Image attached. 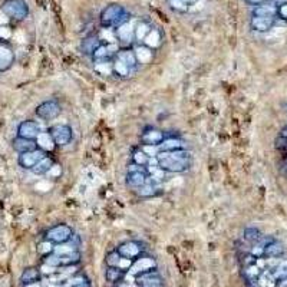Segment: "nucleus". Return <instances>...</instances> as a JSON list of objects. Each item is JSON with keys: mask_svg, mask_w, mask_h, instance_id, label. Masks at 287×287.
I'll list each match as a JSON object with an SVG mask.
<instances>
[{"mask_svg": "<svg viewBox=\"0 0 287 287\" xmlns=\"http://www.w3.org/2000/svg\"><path fill=\"white\" fill-rule=\"evenodd\" d=\"M121 260H122V257L117 251V248L106 254V266H109V267H120Z\"/></svg>", "mask_w": 287, "mask_h": 287, "instance_id": "obj_37", "label": "nucleus"}, {"mask_svg": "<svg viewBox=\"0 0 287 287\" xmlns=\"http://www.w3.org/2000/svg\"><path fill=\"white\" fill-rule=\"evenodd\" d=\"M66 283L69 285V287H81L85 286V285H89L88 279L83 274H81V273H76L73 276H69L68 280H66Z\"/></svg>", "mask_w": 287, "mask_h": 287, "instance_id": "obj_35", "label": "nucleus"}, {"mask_svg": "<svg viewBox=\"0 0 287 287\" xmlns=\"http://www.w3.org/2000/svg\"><path fill=\"white\" fill-rule=\"evenodd\" d=\"M117 251L121 254V257L123 259H129V260H137L140 256H143L144 246L143 243L135 241V240H128L121 243L117 247Z\"/></svg>", "mask_w": 287, "mask_h": 287, "instance_id": "obj_8", "label": "nucleus"}, {"mask_svg": "<svg viewBox=\"0 0 287 287\" xmlns=\"http://www.w3.org/2000/svg\"><path fill=\"white\" fill-rule=\"evenodd\" d=\"M115 59H118L120 62L125 63L126 66H129L131 69H135L138 66V58L135 55V50L132 48H121L117 55H115Z\"/></svg>", "mask_w": 287, "mask_h": 287, "instance_id": "obj_16", "label": "nucleus"}, {"mask_svg": "<svg viewBox=\"0 0 287 287\" xmlns=\"http://www.w3.org/2000/svg\"><path fill=\"white\" fill-rule=\"evenodd\" d=\"M276 19L277 18H270V16H251L250 27L256 32L266 33L273 29V26L276 24Z\"/></svg>", "mask_w": 287, "mask_h": 287, "instance_id": "obj_14", "label": "nucleus"}, {"mask_svg": "<svg viewBox=\"0 0 287 287\" xmlns=\"http://www.w3.org/2000/svg\"><path fill=\"white\" fill-rule=\"evenodd\" d=\"M253 287H262V286H260V285H257V286H253Z\"/></svg>", "mask_w": 287, "mask_h": 287, "instance_id": "obj_48", "label": "nucleus"}, {"mask_svg": "<svg viewBox=\"0 0 287 287\" xmlns=\"http://www.w3.org/2000/svg\"><path fill=\"white\" fill-rule=\"evenodd\" d=\"M158 287H163V286H158Z\"/></svg>", "mask_w": 287, "mask_h": 287, "instance_id": "obj_49", "label": "nucleus"}, {"mask_svg": "<svg viewBox=\"0 0 287 287\" xmlns=\"http://www.w3.org/2000/svg\"><path fill=\"white\" fill-rule=\"evenodd\" d=\"M56 167V161H55V158L53 157H50V155H46L43 160H41L35 167L32 168L30 171L33 172V174H36V175H45V174H48L50 172L53 168Z\"/></svg>", "mask_w": 287, "mask_h": 287, "instance_id": "obj_22", "label": "nucleus"}, {"mask_svg": "<svg viewBox=\"0 0 287 287\" xmlns=\"http://www.w3.org/2000/svg\"><path fill=\"white\" fill-rule=\"evenodd\" d=\"M137 282H138V285L141 287L163 286V279H161L157 267L155 268H151L148 271H144L141 274H138L137 276Z\"/></svg>", "mask_w": 287, "mask_h": 287, "instance_id": "obj_13", "label": "nucleus"}, {"mask_svg": "<svg viewBox=\"0 0 287 287\" xmlns=\"http://www.w3.org/2000/svg\"><path fill=\"white\" fill-rule=\"evenodd\" d=\"M151 268H155V262H154V259H152V257H144V256H140L137 260H134V264H132V267H131V270H132V273H134L135 276L141 274L144 271H148V270H151Z\"/></svg>", "mask_w": 287, "mask_h": 287, "instance_id": "obj_21", "label": "nucleus"}, {"mask_svg": "<svg viewBox=\"0 0 287 287\" xmlns=\"http://www.w3.org/2000/svg\"><path fill=\"white\" fill-rule=\"evenodd\" d=\"M0 12L15 22H22L29 16V4L26 0H3Z\"/></svg>", "mask_w": 287, "mask_h": 287, "instance_id": "obj_3", "label": "nucleus"}, {"mask_svg": "<svg viewBox=\"0 0 287 287\" xmlns=\"http://www.w3.org/2000/svg\"><path fill=\"white\" fill-rule=\"evenodd\" d=\"M61 263H62L61 267H65V266H78V264L81 263V251L79 250H75V251H71L68 254L61 256Z\"/></svg>", "mask_w": 287, "mask_h": 287, "instance_id": "obj_32", "label": "nucleus"}, {"mask_svg": "<svg viewBox=\"0 0 287 287\" xmlns=\"http://www.w3.org/2000/svg\"><path fill=\"white\" fill-rule=\"evenodd\" d=\"M114 55H117V52H112V49H111L109 45L102 43L99 48L96 49L95 53L92 55V59H94V62H96V63H106V62L111 61V58Z\"/></svg>", "mask_w": 287, "mask_h": 287, "instance_id": "obj_23", "label": "nucleus"}, {"mask_svg": "<svg viewBox=\"0 0 287 287\" xmlns=\"http://www.w3.org/2000/svg\"><path fill=\"white\" fill-rule=\"evenodd\" d=\"M134 50H135V55H137L140 63H148L154 58V50L146 48L145 45H140V46H137Z\"/></svg>", "mask_w": 287, "mask_h": 287, "instance_id": "obj_31", "label": "nucleus"}, {"mask_svg": "<svg viewBox=\"0 0 287 287\" xmlns=\"http://www.w3.org/2000/svg\"><path fill=\"white\" fill-rule=\"evenodd\" d=\"M148 178L149 177H148V172H146L145 168L135 165V164H131L129 168H128L126 177H125V184L129 188L138 190L140 187H143L144 184L148 181Z\"/></svg>", "mask_w": 287, "mask_h": 287, "instance_id": "obj_6", "label": "nucleus"}, {"mask_svg": "<svg viewBox=\"0 0 287 287\" xmlns=\"http://www.w3.org/2000/svg\"><path fill=\"white\" fill-rule=\"evenodd\" d=\"M46 155H48V151H45L42 148H36L33 151L19 154L18 164H19V167H22L23 169H32L41 160H43Z\"/></svg>", "mask_w": 287, "mask_h": 287, "instance_id": "obj_9", "label": "nucleus"}, {"mask_svg": "<svg viewBox=\"0 0 287 287\" xmlns=\"http://www.w3.org/2000/svg\"><path fill=\"white\" fill-rule=\"evenodd\" d=\"M72 234H73V230H72L71 226L61 223V224H56V226H53V227L46 230L45 239L49 240L50 243H53L55 246H58V244L68 243L71 240Z\"/></svg>", "mask_w": 287, "mask_h": 287, "instance_id": "obj_4", "label": "nucleus"}, {"mask_svg": "<svg viewBox=\"0 0 287 287\" xmlns=\"http://www.w3.org/2000/svg\"><path fill=\"white\" fill-rule=\"evenodd\" d=\"M253 16H270V18H277V6L270 0L264 4L256 6L253 9Z\"/></svg>", "mask_w": 287, "mask_h": 287, "instance_id": "obj_24", "label": "nucleus"}, {"mask_svg": "<svg viewBox=\"0 0 287 287\" xmlns=\"http://www.w3.org/2000/svg\"><path fill=\"white\" fill-rule=\"evenodd\" d=\"M49 135L52 137V140H53L56 146H66L73 140V131H72L71 126L66 125V123L53 125L49 129Z\"/></svg>", "mask_w": 287, "mask_h": 287, "instance_id": "obj_7", "label": "nucleus"}, {"mask_svg": "<svg viewBox=\"0 0 287 287\" xmlns=\"http://www.w3.org/2000/svg\"><path fill=\"white\" fill-rule=\"evenodd\" d=\"M248 4H251V6H260V4H264V3H267V1H270V0H246Z\"/></svg>", "mask_w": 287, "mask_h": 287, "instance_id": "obj_43", "label": "nucleus"}, {"mask_svg": "<svg viewBox=\"0 0 287 287\" xmlns=\"http://www.w3.org/2000/svg\"><path fill=\"white\" fill-rule=\"evenodd\" d=\"M112 71L115 72L117 75L122 76V78H129V76H132V73H134L135 69H131V68L126 66L125 63H122L118 59H115L114 63H112Z\"/></svg>", "mask_w": 287, "mask_h": 287, "instance_id": "obj_34", "label": "nucleus"}, {"mask_svg": "<svg viewBox=\"0 0 287 287\" xmlns=\"http://www.w3.org/2000/svg\"><path fill=\"white\" fill-rule=\"evenodd\" d=\"M15 62H16V55H15L12 45L0 39V73H4L9 69H12Z\"/></svg>", "mask_w": 287, "mask_h": 287, "instance_id": "obj_10", "label": "nucleus"}, {"mask_svg": "<svg viewBox=\"0 0 287 287\" xmlns=\"http://www.w3.org/2000/svg\"><path fill=\"white\" fill-rule=\"evenodd\" d=\"M271 1H273L277 7L282 6V4H285V3H287V0H271Z\"/></svg>", "mask_w": 287, "mask_h": 287, "instance_id": "obj_46", "label": "nucleus"}, {"mask_svg": "<svg viewBox=\"0 0 287 287\" xmlns=\"http://www.w3.org/2000/svg\"><path fill=\"white\" fill-rule=\"evenodd\" d=\"M55 251V244L53 243H50L49 240H43V241H41L39 243V246H38V253L39 254H42L43 257L45 256H48L50 253H53Z\"/></svg>", "mask_w": 287, "mask_h": 287, "instance_id": "obj_36", "label": "nucleus"}, {"mask_svg": "<svg viewBox=\"0 0 287 287\" xmlns=\"http://www.w3.org/2000/svg\"><path fill=\"white\" fill-rule=\"evenodd\" d=\"M165 137L167 134L164 131L149 126L144 129V132L141 134V143H143V146H158L165 140Z\"/></svg>", "mask_w": 287, "mask_h": 287, "instance_id": "obj_12", "label": "nucleus"}, {"mask_svg": "<svg viewBox=\"0 0 287 287\" xmlns=\"http://www.w3.org/2000/svg\"><path fill=\"white\" fill-rule=\"evenodd\" d=\"M161 43H163V35H161V32H160L158 29H155V27H152V30L146 35V38L144 39L143 42V45H145L146 48L152 49V50L160 48Z\"/></svg>", "mask_w": 287, "mask_h": 287, "instance_id": "obj_25", "label": "nucleus"}, {"mask_svg": "<svg viewBox=\"0 0 287 287\" xmlns=\"http://www.w3.org/2000/svg\"><path fill=\"white\" fill-rule=\"evenodd\" d=\"M259 259H256L251 253H244L241 254V259H240V263L243 267H247V266H251V264L257 263Z\"/></svg>", "mask_w": 287, "mask_h": 287, "instance_id": "obj_39", "label": "nucleus"}, {"mask_svg": "<svg viewBox=\"0 0 287 287\" xmlns=\"http://www.w3.org/2000/svg\"><path fill=\"white\" fill-rule=\"evenodd\" d=\"M262 236H263V234H262L260 230L256 228V227H247V228H244V231H243V239H244V241H247L250 246L254 244L256 241H259V239H260Z\"/></svg>", "mask_w": 287, "mask_h": 287, "instance_id": "obj_33", "label": "nucleus"}, {"mask_svg": "<svg viewBox=\"0 0 287 287\" xmlns=\"http://www.w3.org/2000/svg\"><path fill=\"white\" fill-rule=\"evenodd\" d=\"M274 146H276V149L277 151H280V152H283L285 154V157L287 155V138L285 137H277L276 138V143H274Z\"/></svg>", "mask_w": 287, "mask_h": 287, "instance_id": "obj_40", "label": "nucleus"}, {"mask_svg": "<svg viewBox=\"0 0 287 287\" xmlns=\"http://www.w3.org/2000/svg\"><path fill=\"white\" fill-rule=\"evenodd\" d=\"M102 43H103V41L101 39L99 35L91 33V35H88V36H85V38L82 39V42H81V50H82L83 55L92 56V55L95 53L96 49L99 48Z\"/></svg>", "mask_w": 287, "mask_h": 287, "instance_id": "obj_15", "label": "nucleus"}, {"mask_svg": "<svg viewBox=\"0 0 287 287\" xmlns=\"http://www.w3.org/2000/svg\"><path fill=\"white\" fill-rule=\"evenodd\" d=\"M158 192H160V187L157 185L155 181H151L149 178H148V181L144 184L143 187H140L137 190L138 197H141V198H152V197L158 195Z\"/></svg>", "mask_w": 287, "mask_h": 287, "instance_id": "obj_26", "label": "nucleus"}, {"mask_svg": "<svg viewBox=\"0 0 287 287\" xmlns=\"http://www.w3.org/2000/svg\"><path fill=\"white\" fill-rule=\"evenodd\" d=\"M185 146H187V144H185V141H183L180 137L167 135V137H165V140L160 144L157 148H158V152H163V151H177V149H187Z\"/></svg>", "mask_w": 287, "mask_h": 287, "instance_id": "obj_17", "label": "nucleus"}, {"mask_svg": "<svg viewBox=\"0 0 287 287\" xmlns=\"http://www.w3.org/2000/svg\"><path fill=\"white\" fill-rule=\"evenodd\" d=\"M41 134H42V129H41V125L36 121L26 120L22 121L18 125V137L27 138V140H35L36 141Z\"/></svg>", "mask_w": 287, "mask_h": 287, "instance_id": "obj_11", "label": "nucleus"}, {"mask_svg": "<svg viewBox=\"0 0 287 287\" xmlns=\"http://www.w3.org/2000/svg\"><path fill=\"white\" fill-rule=\"evenodd\" d=\"M125 274H126V271H123L120 267H109V266H106L105 279H106V282H109V283H114V285L120 283V282L123 280Z\"/></svg>", "mask_w": 287, "mask_h": 287, "instance_id": "obj_30", "label": "nucleus"}, {"mask_svg": "<svg viewBox=\"0 0 287 287\" xmlns=\"http://www.w3.org/2000/svg\"><path fill=\"white\" fill-rule=\"evenodd\" d=\"M62 112V106L56 99H49L42 103H39L35 109V114L38 118L43 121L56 120Z\"/></svg>", "mask_w": 287, "mask_h": 287, "instance_id": "obj_5", "label": "nucleus"}, {"mask_svg": "<svg viewBox=\"0 0 287 287\" xmlns=\"http://www.w3.org/2000/svg\"><path fill=\"white\" fill-rule=\"evenodd\" d=\"M185 6H191V4H195L197 1H200V0H181Z\"/></svg>", "mask_w": 287, "mask_h": 287, "instance_id": "obj_45", "label": "nucleus"}, {"mask_svg": "<svg viewBox=\"0 0 287 287\" xmlns=\"http://www.w3.org/2000/svg\"><path fill=\"white\" fill-rule=\"evenodd\" d=\"M42 277V271L36 267H27L24 268L22 276H20V283L22 286L27 283H35V282H41Z\"/></svg>", "mask_w": 287, "mask_h": 287, "instance_id": "obj_28", "label": "nucleus"}, {"mask_svg": "<svg viewBox=\"0 0 287 287\" xmlns=\"http://www.w3.org/2000/svg\"><path fill=\"white\" fill-rule=\"evenodd\" d=\"M171 3V7L174 10H178V12H187L188 10V6H185L181 0H169Z\"/></svg>", "mask_w": 287, "mask_h": 287, "instance_id": "obj_41", "label": "nucleus"}, {"mask_svg": "<svg viewBox=\"0 0 287 287\" xmlns=\"http://www.w3.org/2000/svg\"><path fill=\"white\" fill-rule=\"evenodd\" d=\"M125 22H126V10L120 3L108 4L106 7L102 9L99 15V23L102 27H106V29H112V27L117 29Z\"/></svg>", "mask_w": 287, "mask_h": 287, "instance_id": "obj_2", "label": "nucleus"}, {"mask_svg": "<svg viewBox=\"0 0 287 287\" xmlns=\"http://www.w3.org/2000/svg\"><path fill=\"white\" fill-rule=\"evenodd\" d=\"M158 168L167 172H185L192 164L191 152L187 149H177V151H163L157 154Z\"/></svg>", "mask_w": 287, "mask_h": 287, "instance_id": "obj_1", "label": "nucleus"}, {"mask_svg": "<svg viewBox=\"0 0 287 287\" xmlns=\"http://www.w3.org/2000/svg\"><path fill=\"white\" fill-rule=\"evenodd\" d=\"M131 161L132 164L135 165H140V167H148L149 163H151V155L146 154V151L144 148H137L132 151V155H131Z\"/></svg>", "mask_w": 287, "mask_h": 287, "instance_id": "obj_27", "label": "nucleus"}, {"mask_svg": "<svg viewBox=\"0 0 287 287\" xmlns=\"http://www.w3.org/2000/svg\"><path fill=\"white\" fill-rule=\"evenodd\" d=\"M285 253H286L285 246L277 240L270 241L264 248V257L266 259H282L285 256Z\"/></svg>", "mask_w": 287, "mask_h": 287, "instance_id": "obj_20", "label": "nucleus"}, {"mask_svg": "<svg viewBox=\"0 0 287 287\" xmlns=\"http://www.w3.org/2000/svg\"><path fill=\"white\" fill-rule=\"evenodd\" d=\"M115 35H117V39L120 42L126 43V45H129V43H132L135 41V38H134V27L131 26L129 22H125V23L118 26L115 29Z\"/></svg>", "mask_w": 287, "mask_h": 287, "instance_id": "obj_19", "label": "nucleus"}, {"mask_svg": "<svg viewBox=\"0 0 287 287\" xmlns=\"http://www.w3.org/2000/svg\"><path fill=\"white\" fill-rule=\"evenodd\" d=\"M277 18L287 22V3H285V4H282V6L277 7Z\"/></svg>", "mask_w": 287, "mask_h": 287, "instance_id": "obj_42", "label": "nucleus"}, {"mask_svg": "<svg viewBox=\"0 0 287 287\" xmlns=\"http://www.w3.org/2000/svg\"><path fill=\"white\" fill-rule=\"evenodd\" d=\"M43 264H46V266H50V267H56V268H59L62 263H61V256L58 254V253H50L48 256H45L43 257Z\"/></svg>", "mask_w": 287, "mask_h": 287, "instance_id": "obj_38", "label": "nucleus"}, {"mask_svg": "<svg viewBox=\"0 0 287 287\" xmlns=\"http://www.w3.org/2000/svg\"><path fill=\"white\" fill-rule=\"evenodd\" d=\"M280 137H285V138H287V126H285V128L280 131Z\"/></svg>", "mask_w": 287, "mask_h": 287, "instance_id": "obj_47", "label": "nucleus"}, {"mask_svg": "<svg viewBox=\"0 0 287 287\" xmlns=\"http://www.w3.org/2000/svg\"><path fill=\"white\" fill-rule=\"evenodd\" d=\"M152 30V24L149 23L148 20H141L134 26V38L137 42L143 43L144 39L146 38V35Z\"/></svg>", "mask_w": 287, "mask_h": 287, "instance_id": "obj_29", "label": "nucleus"}, {"mask_svg": "<svg viewBox=\"0 0 287 287\" xmlns=\"http://www.w3.org/2000/svg\"><path fill=\"white\" fill-rule=\"evenodd\" d=\"M12 146H13V149H15L18 154H24V152H29V151H33V149L39 148L38 141H35V140H27V138H22V137L13 138Z\"/></svg>", "mask_w": 287, "mask_h": 287, "instance_id": "obj_18", "label": "nucleus"}, {"mask_svg": "<svg viewBox=\"0 0 287 287\" xmlns=\"http://www.w3.org/2000/svg\"><path fill=\"white\" fill-rule=\"evenodd\" d=\"M22 287H43L41 282H35V283H27V285H23Z\"/></svg>", "mask_w": 287, "mask_h": 287, "instance_id": "obj_44", "label": "nucleus"}]
</instances>
